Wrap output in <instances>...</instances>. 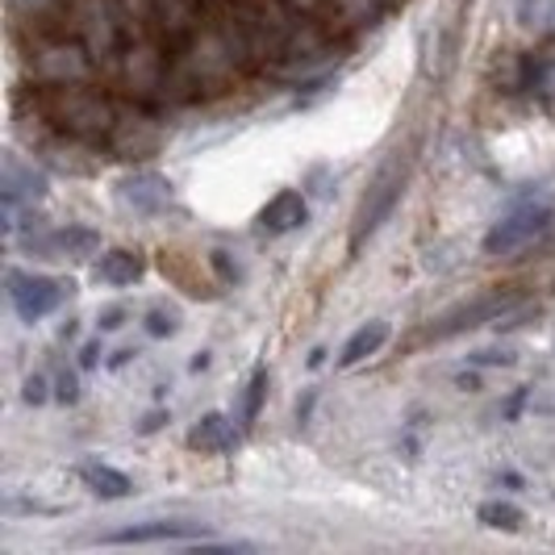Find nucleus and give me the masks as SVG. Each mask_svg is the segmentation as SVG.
<instances>
[{
  "label": "nucleus",
  "mask_w": 555,
  "mask_h": 555,
  "mask_svg": "<svg viewBox=\"0 0 555 555\" xmlns=\"http://www.w3.org/2000/svg\"><path fill=\"white\" fill-rule=\"evenodd\" d=\"M410 167H414V155H410V151H392L389 159L380 164V171L372 176L367 193L360 196V209H356V218H351V250H360L380 225L389 222L392 205L405 193Z\"/></svg>",
  "instance_id": "1"
},
{
  "label": "nucleus",
  "mask_w": 555,
  "mask_h": 555,
  "mask_svg": "<svg viewBox=\"0 0 555 555\" xmlns=\"http://www.w3.org/2000/svg\"><path fill=\"white\" fill-rule=\"evenodd\" d=\"M47 113L59 130H67L72 139H109L113 126H117V113L105 96L96 92H80V88H55L51 101H47Z\"/></svg>",
  "instance_id": "2"
},
{
  "label": "nucleus",
  "mask_w": 555,
  "mask_h": 555,
  "mask_svg": "<svg viewBox=\"0 0 555 555\" xmlns=\"http://www.w3.org/2000/svg\"><path fill=\"white\" fill-rule=\"evenodd\" d=\"M514 309V297L509 293H480L473 301H464V306L447 309L443 318H435L430 326H426V338H435V343H443V338H455V334L464 331H476V326H485V322H493L501 313H509Z\"/></svg>",
  "instance_id": "3"
},
{
  "label": "nucleus",
  "mask_w": 555,
  "mask_h": 555,
  "mask_svg": "<svg viewBox=\"0 0 555 555\" xmlns=\"http://www.w3.org/2000/svg\"><path fill=\"white\" fill-rule=\"evenodd\" d=\"M552 222V205H518L514 214H505L489 234H485V250L489 255H509V250L527 247L534 234H543Z\"/></svg>",
  "instance_id": "4"
},
{
  "label": "nucleus",
  "mask_w": 555,
  "mask_h": 555,
  "mask_svg": "<svg viewBox=\"0 0 555 555\" xmlns=\"http://www.w3.org/2000/svg\"><path fill=\"white\" fill-rule=\"evenodd\" d=\"M72 293V284L51 276H26V272H9V297H13V309L26 318V322H38L47 318L51 309Z\"/></svg>",
  "instance_id": "5"
},
{
  "label": "nucleus",
  "mask_w": 555,
  "mask_h": 555,
  "mask_svg": "<svg viewBox=\"0 0 555 555\" xmlns=\"http://www.w3.org/2000/svg\"><path fill=\"white\" fill-rule=\"evenodd\" d=\"M196 534H205L201 522H146V527L92 534L88 543H101V547H130V543H184V539H196Z\"/></svg>",
  "instance_id": "6"
},
{
  "label": "nucleus",
  "mask_w": 555,
  "mask_h": 555,
  "mask_svg": "<svg viewBox=\"0 0 555 555\" xmlns=\"http://www.w3.org/2000/svg\"><path fill=\"white\" fill-rule=\"evenodd\" d=\"M34 72H38V80L76 83L88 76V51H83L80 42H55V47L34 55Z\"/></svg>",
  "instance_id": "7"
},
{
  "label": "nucleus",
  "mask_w": 555,
  "mask_h": 555,
  "mask_svg": "<svg viewBox=\"0 0 555 555\" xmlns=\"http://www.w3.org/2000/svg\"><path fill=\"white\" fill-rule=\"evenodd\" d=\"M117 196H121L134 214H164L167 205H171V184H167L164 176H155V171H139V176L121 180Z\"/></svg>",
  "instance_id": "8"
},
{
  "label": "nucleus",
  "mask_w": 555,
  "mask_h": 555,
  "mask_svg": "<svg viewBox=\"0 0 555 555\" xmlns=\"http://www.w3.org/2000/svg\"><path fill=\"white\" fill-rule=\"evenodd\" d=\"M309 218L306 209V196L297 193V189H284L276 193L268 205H263V214H259V225L268 230V234H293V230H301Z\"/></svg>",
  "instance_id": "9"
},
{
  "label": "nucleus",
  "mask_w": 555,
  "mask_h": 555,
  "mask_svg": "<svg viewBox=\"0 0 555 555\" xmlns=\"http://www.w3.org/2000/svg\"><path fill=\"white\" fill-rule=\"evenodd\" d=\"M96 247H101V238L83 225H67V230H51L42 238H29V250H38L42 259H67V255L76 259V255H88Z\"/></svg>",
  "instance_id": "10"
},
{
  "label": "nucleus",
  "mask_w": 555,
  "mask_h": 555,
  "mask_svg": "<svg viewBox=\"0 0 555 555\" xmlns=\"http://www.w3.org/2000/svg\"><path fill=\"white\" fill-rule=\"evenodd\" d=\"M80 473V480L96 493V498H105V501H121V498H130L134 493V485H130V476L126 473H117V468H109V464H96V460H88V464H80L76 468Z\"/></svg>",
  "instance_id": "11"
},
{
  "label": "nucleus",
  "mask_w": 555,
  "mask_h": 555,
  "mask_svg": "<svg viewBox=\"0 0 555 555\" xmlns=\"http://www.w3.org/2000/svg\"><path fill=\"white\" fill-rule=\"evenodd\" d=\"M189 443L196 451H209V455H218V451H230V447L238 443V430H234V422L222 414H205L201 422L193 426V435H189Z\"/></svg>",
  "instance_id": "12"
},
{
  "label": "nucleus",
  "mask_w": 555,
  "mask_h": 555,
  "mask_svg": "<svg viewBox=\"0 0 555 555\" xmlns=\"http://www.w3.org/2000/svg\"><path fill=\"white\" fill-rule=\"evenodd\" d=\"M389 343V322H367V326H360V331L347 338V347H343V356H338V367H356V363H363L367 356H376L380 347Z\"/></svg>",
  "instance_id": "13"
},
{
  "label": "nucleus",
  "mask_w": 555,
  "mask_h": 555,
  "mask_svg": "<svg viewBox=\"0 0 555 555\" xmlns=\"http://www.w3.org/2000/svg\"><path fill=\"white\" fill-rule=\"evenodd\" d=\"M34 196H42V176L22 159H4V201L17 205V201H34Z\"/></svg>",
  "instance_id": "14"
},
{
  "label": "nucleus",
  "mask_w": 555,
  "mask_h": 555,
  "mask_svg": "<svg viewBox=\"0 0 555 555\" xmlns=\"http://www.w3.org/2000/svg\"><path fill=\"white\" fill-rule=\"evenodd\" d=\"M96 276L105 284H134L142 276V259L134 250H109L101 263H96Z\"/></svg>",
  "instance_id": "15"
},
{
  "label": "nucleus",
  "mask_w": 555,
  "mask_h": 555,
  "mask_svg": "<svg viewBox=\"0 0 555 555\" xmlns=\"http://www.w3.org/2000/svg\"><path fill=\"white\" fill-rule=\"evenodd\" d=\"M476 518H480V527L489 530H522V509L509 505V501H485L476 509Z\"/></svg>",
  "instance_id": "16"
},
{
  "label": "nucleus",
  "mask_w": 555,
  "mask_h": 555,
  "mask_svg": "<svg viewBox=\"0 0 555 555\" xmlns=\"http://www.w3.org/2000/svg\"><path fill=\"white\" fill-rule=\"evenodd\" d=\"M518 22L534 34L555 29V0H518Z\"/></svg>",
  "instance_id": "17"
},
{
  "label": "nucleus",
  "mask_w": 555,
  "mask_h": 555,
  "mask_svg": "<svg viewBox=\"0 0 555 555\" xmlns=\"http://www.w3.org/2000/svg\"><path fill=\"white\" fill-rule=\"evenodd\" d=\"M527 72H530V88H534L543 101H555V55H539Z\"/></svg>",
  "instance_id": "18"
},
{
  "label": "nucleus",
  "mask_w": 555,
  "mask_h": 555,
  "mask_svg": "<svg viewBox=\"0 0 555 555\" xmlns=\"http://www.w3.org/2000/svg\"><path fill=\"white\" fill-rule=\"evenodd\" d=\"M263 392H268V367H259L255 376H250L247 385V401H243V422H255V414H259V401H263Z\"/></svg>",
  "instance_id": "19"
},
{
  "label": "nucleus",
  "mask_w": 555,
  "mask_h": 555,
  "mask_svg": "<svg viewBox=\"0 0 555 555\" xmlns=\"http://www.w3.org/2000/svg\"><path fill=\"white\" fill-rule=\"evenodd\" d=\"M26 401L29 405H42L47 401V380L42 376H29L26 380Z\"/></svg>",
  "instance_id": "20"
},
{
  "label": "nucleus",
  "mask_w": 555,
  "mask_h": 555,
  "mask_svg": "<svg viewBox=\"0 0 555 555\" xmlns=\"http://www.w3.org/2000/svg\"><path fill=\"white\" fill-rule=\"evenodd\" d=\"M59 397H63V401H76V397H80V385H76V376H72V372H63V376H59Z\"/></svg>",
  "instance_id": "21"
},
{
  "label": "nucleus",
  "mask_w": 555,
  "mask_h": 555,
  "mask_svg": "<svg viewBox=\"0 0 555 555\" xmlns=\"http://www.w3.org/2000/svg\"><path fill=\"white\" fill-rule=\"evenodd\" d=\"M146 331H151V334H171V331H176V322H171V318H164V313H151V318H146Z\"/></svg>",
  "instance_id": "22"
},
{
  "label": "nucleus",
  "mask_w": 555,
  "mask_h": 555,
  "mask_svg": "<svg viewBox=\"0 0 555 555\" xmlns=\"http://www.w3.org/2000/svg\"><path fill=\"white\" fill-rule=\"evenodd\" d=\"M476 363H501V367H509L514 363V356H505V351H476Z\"/></svg>",
  "instance_id": "23"
},
{
  "label": "nucleus",
  "mask_w": 555,
  "mask_h": 555,
  "mask_svg": "<svg viewBox=\"0 0 555 555\" xmlns=\"http://www.w3.org/2000/svg\"><path fill=\"white\" fill-rule=\"evenodd\" d=\"M121 318H126L121 309H105V313H101V331H117V326H121Z\"/></svg>",
  "instance_id": "24"
},
{
  "label": "nucleus",
  "mask_w": 555,
  "mask_h": 555,
  "mask_svg": "<svg viewBox=\"0 0 555 555\" xmlns=\"http://www.w3.org/2000/svg\"><path fill=\"white\" fill-rule=\"evenodd\" d=\"M80 363H83V367H92V363H96V347H83Z\"/></svg>",
  "instance_id": "25"
}]
</instances>
